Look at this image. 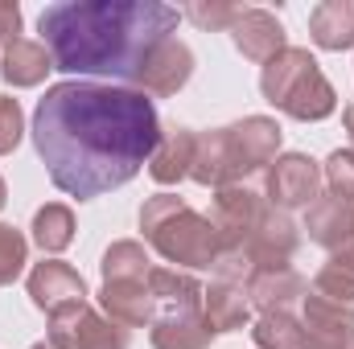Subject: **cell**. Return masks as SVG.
I'll return each mask as SVG.
<instances>
[{"label": "cell", "instance_id": "21", "mask_svg": "<svg viewBox=\"0 0 354 349\" xmlns=\"http://www.w3.org/2000/svg\"><path fill=\"white\" fill-rule=\"evenodd\" d=\"M256 346L260 349H297L301 346V329L284 312H264V321L256 325Z\"/></svg>", "mask_w": 354, "mask_h": 349}, {"label": "cell", "instance_id": "30", "mask_svg": "<svg viewBox=\"0 0 354 349\" xmlns=\"http://www.w3.org/2000/svg\"><path fill=\"white\" fill-rule=\"evenodd\" d=\"M33 349H54V346H33Z\"/></svg>", "mask_w": 354, "mask_h": 349}, {"label": "cell", "instance_id": "18", "mask_svg": "<svg viewBox=\"0 0 354 349\" xmlns=\"http://www.w3.org/2000/svg\"><path fill=\"white\" fill-rule=\"evenodd\" d=\"M243 321H248V300H243L239 288L218 283V288L206 292V325H210V333L243 329Z\"/></svg>", "mask_w": 354, "mask_h": 349}, {"label": "cell", "instance_id": "27", "mask_svg": "<svg viewBox=\"0 0 354 349\" xmlns=\"http://www.w3.org/2000/svg\"><path fill=\"white\" fill-rule=\"evenodd\" d=\"M17 29H21V8L17 4H0V41L12 46L17 41Z\"/></svg>", "mask_w": 354, "mask_h": 349}, {"label": "cell", "instance_id": "8", "mask_svg": "<svg viewBox=\"0 0 354 349\" xmlns=\"http://www.w3.org/2000/svg\"><path fill=\"white\" fill-rule=\"evenodd\" d=\"M29 296L37 300V308H46V312L54 317V312H62V308L83 304L87 288H83V279H79L66 263H41V267L29 275Z\"/></svg>", "mask_w": 354, "mask_h": 349}, {"label": "cell", "instance_id": "7", "mask_svg": "<svg viewBox=\"0 0 354 349\" xmlns=\"http://www.w3.org/2000/svg\"><path fill=\"white\" fill-rule=\"evenodd\" d=\"M50 346L54 349H124L128 346V333L120 325L95 317L87 304H75V308L54 312Z\"/></svg>", "mask_w": 354, "mask_h": 349}, {"label": "cell", "instance_id": "17", "mask_svg": "<svg viewBox=\"0 0 354 349\" xmlns=\"http://www.w3.org/2000/svg\"><path fill=\"white\" fill-rule=\"evenodd\" d=\"M194 136L185 132V128H177L169 136H161V144H157V152H153V177L161 181V185H169L177 181L181 173H189V165H194Z\"/></svg>", "mask_w": 354, "mask_h": 349}, {"label": "cell", "instance_id": "15", "mask_svg": "<svg viewBox=\"0 0 354 349\" xmlns=\"http://www.w3.org/2000/svg\"><path fill=\"white\" fill-rule=\"evenodd\" d=\"M313 243L322 247H342L354 235V206L342 201V197H326V201H313L309 218H305Z\"/></svg>", "mask_w": 354, "mask_h": 349}, {"label": "cell", "instance_id": "23", "mask_svg": "<svg viewBox=\"0 0 354 349\" xmlns=\"http://www.w3.org/2000/svg\"><path fill=\"white\" fill-rule=\"evenodd\" d=\"M25 263V239L12 226H0V283H8Z\"/></svg>", "mask_w": 354, "mask_h": 349}, {"label": "cell", "instance_id": "19", "mask_svg": "<svg viewBox=\"0 0 354 349\" xmlns=\"http://www.w3.org/2000/svg\"><path fill=\"white\" fill-rule=\"evenodd\" d=\"M301 292H305V283H301L292 271H284V267H276V271H256V275H252V296H256V304L268 308V312H284V304L297 300Z\"/></svg>", "mask_w": 354, "mask_h": 349}, {"label": "cell", "instance_id": "14", "mask_svg": "<svg viewBox=\"0 0 354 349\" xmlns=\"http://www.w3.org/2000/svg\"><path fill=\"white\" fill-rule=\"evenodd\" d=\"M309 33L322 50H346L354 46V4L351 0H326L309 12Z\"/></svg>", "mask_w": 354, "mask_h": 349}, {"label": "cell", "instance_id": "29", "mask_svg": "<svg viewBox=\"0 0 354 349\" xmlns=\"http://www.w3.org/2000/svg\"><path fill=\"white\" fill-rule=\"evenodd\" d=\"M0 206H4V181H0Z\"/></svg>", "mask_w": 354, "mask_h": 349}, {"label": "cell", "instance_id": "3", "mask_svg": "<svg viewBox=\"0 0 354 349\" xmlns=\"http://www.w3.org/2000/svg\"><path fill=\"white\" fill-rule=\"evenodd\" d=\"M276 148H280V128L272 119H243V123L223 128L214 136H202L194 144L189 177L202 185H223L231 177L260 169Z\"/></svg>", "mask_w": 354, "mask_h": 349}, {"label": "cell", "instance_id": "2", "mask_svg": "<svg viewBox=\"0 0 354 349\" xmlns=\"http://www.w3.org/2000/svg\"><path fill=\"white\" fill-rule=\"evenodd\" d=\"M181 12L153 0H83L50 4L37 21L54 70L140 79L149 58L174 37Z\"/></svg>", "mask_w": 354, "mask_h": 349}, {"label": "cell", "instance_id": "24", "mask_svg": "<svg viewBox=\"0 0 354 349\" xmlns=\"http://www.w3.org/2000/svg\"><path fill=\"white\" fill-rule=\"evenodd\" d=\"M326 177H330V185H334V197H342V201L354 206V152H334Z\"/></svg>", "mask_w": 354, "mask_h": 349}, {"label": "cell", "instance_id": "9", "mask_svg": "<svg viewBox=\"0 0 354 349\" xmlns=\"http://www.w3.org/2000/svg\"><path fill=\"white\" fill-rule=\"evenodd\" d=\"M231 33H235V46L243 50V58H252V62L268 66L276 54H284V29L264 8H243L239 21L231 25Z\"/></svg>", "mask_w": 354, "mask_h": 349}, {"label": "cell", "instance_id": "16", "mask_svg": "<svg viewBox=\"0 0 354 349\" xmlns=\"http://www.w3.org/2000/svg\"><path fill=\"white\" fill-rule=\"evenodd\" d=\"M50 66H54V62H50L46 46H37V41L17 37L12 46H4V79H8L12 87H33V83H41Z\"/></svg>", "mask_w": 354, "mask_h": 349}, {"label": "cell", "instance_id": "26", "mask_svg": "<svg viewBox=\"0 0 354 349\" xmlns=\"http://www.w3.org/2000/svg\"><path fill=\"white\" fill-rule=\"evenodd\" d=\"M239 12H243V8H227V4H210V8H206V4H194V8H189V17H194L198 25H235Z\"/></svg>", "mask_w": 354, "mask_h": 349}, {"label": "cell", "instance_id": "11", "mask_svg": "<svg viewBox=\"0 0 354 349\" xmlns=\"http://www.w3.org/2000/svg\"><path fill=\"white\" fill-rule=\"evenodd\" d=\"M103 308L124 321V325H145L153 312V288L149 275H124V279H107L103 283Z\"/></svg>", "mask_w": 354, "mask_h": 349}, {"label": "cell", "instance_id": "10", "mask_svg": "<svg viewBox=\"0 0 354 349\" xmlns=\"http://www.w3.org/2000/svg\"><path fill=\"white\" fill-rule=\"evenodd\" d=\"M317 165L309 157H284L268 173V193L276 206H309L317 197Z\"/></svg>", "mask_w": 354, "mask_h": 349}, {"label": "cell", "instance_id": "4", "mask_svg": "<svg viewBox=\"0 0 354 349\" xmlns=\"http://www.w3.org/2000/svg\"><path fill=\"white\" fill-rule=\"evenodd\" d=\"M140 226L153 239V247L174 263H189V267H210L218 259V230L214 222L198 218L185 201L177 197H153L140 210Z\"/></svg>", "mask_w": 354, "mask_h": 349}, {"label": "cell", "instance_id": "13", "mask_svg": "<svg viewBox=\"0 0 354 349\" xmlns=\"http://www.w3.org/2000/svg\"><path fill=\"white\" fill-rule=\"evenodd\" d=\"M260 218H264V210H260V201H256L252 189H223V193H218L214 226L227 230V243H231V247H239V243L260 226Z\"/></svg>", "mask_w": 354, "mask_h": 349}, {"label": "cell", "instance_id": "1", "mask_svg": "<svg viewBox=\"0 0 354 349\" xmlns=\"http://www.w3.org/2000/svg\"><path fill=\"white\" fill-rule=\"evenodd\" d=\"M33 144L50 181L87 201L140 173L161 144V128L145 90L58 83L37 103Z\"/></svg>", "mask_w": 354, "mask_h": 349}, {"label": "cell", "instance_id": "25", "mask_svg": "<svg viewBox=\"0 0 354 349\" xmlns=\"http://www.w3.org/2000/svg\"><path fill=\"white\" fill-rule=\"evenodd\" d=\"M21 140V107L17 99H0V152H12Z\"/></svg>", "mask_w": 354, "mask_h": 349}, {"label": "cell", "instance_id": "22", "mask_svg": "<svg viewBox=\"0 0 354 349\" xmlns=\"http://www.w3.org/2000/svg\"><path fill=\"white\" fill-rule=\"evenodd\" d=\"M301 349H354V329L346 321H313L309 317Z\"/></svg>", "mask_w": 354, "mask_h": 349}, {"label": "cell", "instance_id": "28", "mask_svg": "<svg viewBox=\"0 0 354 349\" xmlns=\"http://www.w3.org/2000/svg\"><path fill=\"white\" fill-rule=\"evenodd\" d=\"M346 128H351V140H354V107H346Z\"/></svg>", "mask_w": 354, "mask_h": 349}, {"label": "cell", "instance_id": "12", "mask_svg": "<svg viewBox=\"0 0 354 349\" xmlns=\"http://www.w3.org/2000/svg\"><path fill=\"white\" fill-rule=\"evenodd\" d=\"M189 66H194V58H189V50L177 41V37H169L153 58H149V66L140 70V87H145V94H174L185 79H189Z\"/></svg>", "mask_w": 354, "mask_h": 349}, {"label": "cell", "instance_id": "20", "mask_svg": "<svg viewBox=\"0 0 354 349\" xmlns=\"http://www.w3.org/2000/svg\"><path fill=\"white\" fill-rule=\"evenodd\" d=\"M71 230H75V218L66 206H46L37 218H33V239L46 247V251H62L71 243Z\"/></svg>", "mask_w": 354, "mask_h": 349}, {"label": "cell", "instance_id": "6", "mask_svg": "<svg viewBox=\"0 0 354 349\" xmlns=\"http://www.w3.org/2000/svg\"><path fill=\"white\" fill-rule=\"evenodd\" d=\"M149 288H153V300L165 304L157 325H153V346L157 349H202L210 341V325L198 312L202 288L189 275L157 267V271H149Z\"/></svg>", "mask_w": 354, "mask_h": 349}, {"label": "cell", "instance_id": "5", "mask_svg": "<svg viewBox=\"0 0 354 349\" xmlns=\"http://www.w3.org/2000/svg\"><path fill=\"white\" fill-rule=\"evenodd\" d=\"M260 87H264L268 103H276L280 111H288L297 119H326L334 111V90L305 50L276 54L264 66Z\"/></svg>", "mask_w": 354, "mask_h": 349}]
</instances>
